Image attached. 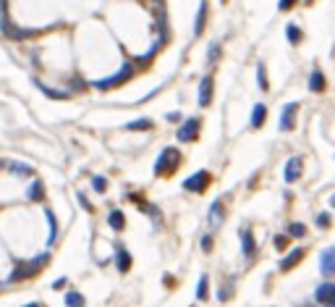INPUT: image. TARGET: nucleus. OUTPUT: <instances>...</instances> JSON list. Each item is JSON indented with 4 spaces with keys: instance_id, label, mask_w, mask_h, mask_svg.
<instances>
[{
    "instance_id": "f257e3e1",
    "label": "nucleus",
    "mask_w": 335,
    "mask_h": 307,
    "mask_svg": "<svg viewBox=\"0 0 335 307\" xmlns=\"http://www.w3.org/2000/svg\"><path fill=\"white\" fill-rule=\"evenodd\" d=\"M134 71H136V69L131 66V61H126L123 66H120V71H118V74H113V77H108V79H100V81H95V89H102V92H105V89L120 87L123 81H128V79L134 77Z\"/></svg>"
},
{
    "instance_id": "f03ea898",
    "label": "nucleus",
    "mask_w": 335,
    "mask_h": 307,
    "mask_svg": "<svg viewBox=\"0 0 335 307\" xmlns=\"http://www.w3.org/2000/svg\"><path fill=\"white\" fill-rule=\"evenodd\" d=\"M178 163H181L178 150H175V147H165V150L160 153V157H157V163H155V173L157 176H165V171L170 173Z\"/></svg>"
},
{
    "instance_id": "7ed1b4c3",
    "label": "nucleus",
    "mask_w": 335,
    "mask_h": 307,
    "mask_svg": "<svg viewBox=\"0 0 335 307\" xmlns=\"http://www.w3.org/2000/svg\"><path fill=\"white\" fill-rule=\"evenodd\" d=\"M199 126H202V121H199V118H189V121H183V124L178 126V132H175L178 142H191V139H197Z\"/></svg>"
},
{
    "instance_id": "20e7f679",
    "label": "nucleus",
    "mask_w": 335,
    "mask_h": 307,
    "mask_svg": "<svg viewBox=\"0 0 335 307\" xmlns=\"http://www.w3.org/2000/svg\"><path fill=\"white\" fill-rule=\"evenodd\" d=\"M207 181H210V173L207 171H197L194 176H189V179L183 181V189L186 192H204Z\"/></svg>"
},
{
    "instance_id": "39448f33",
    "label": "nucleus",
    "mask_w": 335,
    "mask_h": 307,
    "mask_svg": "<svg viewBox=\"0 0 335 307\" xmlns=\"http://www.w3.org/2000/svg\"><path fill=\"white\" fill-rule=\"evenodd\" d=\"M223 221H225V210H223V200L218 197L210 205V229H218Z\"/></svg>"
},
{
    "instance_id": "423d86ee",
    "label": "nucleus",
    "mask_w": 335,
    "mask_h": 307,
    "mask_svg": "<svg viewBox=\"0 0 335 307\" xmlns=\"http://www.w3.org/2000/svg\"><path fill=\"white\" fill-rule=\"evenodd\" d=\"M241 249H244V257L251 260L257 252V244H254V236H251L249 229H241Z\"/></svg>"
},
{
    "instance_id": "0eeeda50",
    "label": "nucleus",
    "mask_w": 335,
    "mask_h": 307,
    "mask_svg": "<svg viewBox=\"0 0 335 307\" xmlns=\"http://www.w3.org/2000/svg\"><path fill=\"white\" fill-rule=\"evenodd\" d=\"M296 102H288V105L283 108V118H280V129L283 132H291L293 129V124H296Z\"/></svg>"
},
{
    "instance_id": "6e6552de",
    "label": "nucleus",
    "mask_w": 335,
    "mask_h": 307,
    "mask_svg": "<svg viewBox=\"0 0 335 307\" xmlns=\"http://www.w3.org/2000/svg\"><path fill=\"white\" fill-rule=\"evenodd\" d=\"M210 102H212V77H204L199 81V105L207 108Z\"/></svg>"
},
{
    "instance_id": "1a4fd4ad",
    "label": "nucleus",
    "mask_w": 335,
    "mask_h": 307,
    "mask_svg": "<svg viewBox=\"0 0 335 307\" xmlns=\"http://www.w3.org/2000/svg\"><path fill=\"white\" fill-rule=\"evenodd\" d=\"M314 300L330 307V305H333V300H335V286H333L330 281H328V284H322L320 289H317V294H314Z\"/></svg>"
},
{
    "instance_id": "9d476101",
    "label": "nucleus",
    "mask_w": 335,
    "mask_h": 307,
    "mask_svg": "<svg viewBox=\"0 0 335 307\" xmlns=\"http://www.w3.org/2000/svg\"><path fill=\"white\" fill-rule=\"evenodd\" d=\"M322 273L328 276V278L335 273V249H333V247H328V249L322 252Z\"/></svg>"
},
{
    "instance_id": "9b49d317",
    "label": "nucleus",
    "mask_w": 335,
    "mask_h": 307,
    "mask_svg": "<svg viewBox=\"0 0 335 307\" xmlns=\"http://www.w3.org/2000/svg\"><path fill=\"white\" fill-rule=\"evenodd\" d=\"M301 176V157H291L285 163V181H296Z\"/></svg>"
},
{
    "instance_id": "f8f14e48",
    "label": "nucleus",
    "mask_w": 335,
    "mask_h": 307,
    "mask_svg": "<svg viewBox=\"0 0 335 307\" xmlns=\"http://www.w3.org/2000/svg\"><path fill=\"white\" fill-rule=\"evenodd\" d=\"M265 118H267V108L262 105V102H257L254 110H251V129H262Z\"/></svg>"
},
{
    "instance_id": "ddd939ff",
    "label": "nucleus",
    "mask_w": 335,
    "mask_h": 307,
    "mask_svg": "<svg viewBox=\"0 0 335 307\" xmlns=\"http://www.w3.org/2000/svg\"><path fill=\"white\" fill-rule=\"evenodd\" d=\"M301 257H304V249H301V247H296L293 252H288V255L280 260V268H283V271H288V268H291V265H296Z\"/></svg>"
},
{
    "instance_id": "4468645a",
    "label": "nucleus",
    "mask_w": 335,
    "mask_h": 307,
    "mask_svg": "<svg viewBox=\"0 0 335 307\" xmlns=\"http://www.w3.org/2000/svg\"><path fill=\"white\" fill-rule=\"evenodd\" d=\"M309 89H312V92H325V74H322L320 69L312 71V77H309Z\"/></svg>"
},
{
    "instance_id": "2eb2a0df",
    "label": "nucleus",
    "mask_w": 335,
    "mask_h": 307,
    "mask_svg": "<svg viewBox=\"0 0 335 307\" xmlns=\"http://www.w3.org/2000/svg\"><path fill=\"white\" fill-rule=\"evenodd\" d=\"M108 223H110V229L120 231V229L126 226V218H123V213H120V210H113V213L108 216Z\"/></svg>"
},
{
    "instance_id": "dca6fc26",
    "label": "nucleus",
    "mask_w": 335,
    "mask_h": 307,
    "mask_svg": "<svg viewBox=\"0 0 335 307\" xmlns=\"http://www.w3.org/2000/svg\"><path fill=\"white\" fill-rule=\"evenodd\" d=\"M115 257H118V260H115V263H118V271H120V273H126L128 268H131V255H128L126 249H118V255H115Z\"/></svg>"
},
{
    "instance_id": "f3484780",
    "label": "nucleus",
    "mask_w": 335,
    "mask_h": 307,
    "mask_svg": "<svg viewBox=\"0 0 335 307\" xmlns=\"http://www.w3.org/2000/svg\"><path fill=\"white\" fill-rule=\"evenodd\" d=\"M8 168H11L16 176H32L34 173V168H32V165H26V163H8Z\"/></svg>"
},
{
    "instance_id": "a211bd4d",
    "label": "nucleus",
    "mask_w": 335,
    "mask_h": 307,
    "mask_svg": "<svg viewBox=\"0 0 335 307\" xmlns=\"http://www.w3.org/2000/svg\"><path fill=\"white\" fill-rule=\"evenodd\" d=\"M37 87L42 89V95H48V97H53V100H68V92H58V89H53V87L40 84V81H37Z\"/></svg>"
},
{
    "instance_id": "6ab92c4d",
    "label": "nucleus",
    "mask_w": 335,
    "mask_h": 307,
    "mask_svg": "<svg viewBox=\"0 0 335 307\" xmlns=\"http://www.w3.org/2000/svg\"><path fill=\"white\" fill-rule=\"evenodd\" d=\"M139 129H152V121L150 118H136L131 124H126V132H139Z\"/></svg>"
},
{
    "instance_id": "aec40b11",
    "label": "nucleus",
    "mask_w": 335,
    "mask_h": 307,
    "mask_svg": "<svg viewBox=\"0 0 335 307\" xmlns=\"http://www.w3.org/2000/svg\"><path fill=\"white\" fill-rule=\"evenodd\" d=\"M45 216H48V226H50V236H48V241L53 244V241L58 239V221H55L53 210H48V213H45Z\"/></svg>"
},
{
    "instance_id": "412c9836",
    "label": "nucleus",
    "mask_w": 335,
    "mask_h": 307,
    "mask_svg": "<svg viewBox=\"0 0 335 307\" xmlns=\"http://www.w3.org/2000/svg\"><path fill=\"white\" fill-rule=\"evenodd\" d=\"M204 16H207V3H199V11H197V26H194V34H202V29H204Z\"/></svg>"
},
{
    "instance_id": "4be33fe9",
    "label": "nucleus",
    "mask_w": 335,
    "mask_h": 307,
    "mask_svg": "<svg viewBox=\"0 0 335 307\" xmlns=\"http://www.w3.org/2000/svg\"><path fill=\"white\" fill-rule=\"evenodd\" d=\"M42 194H45L42 181H34L32 187H29V200H32V202H40V200H42Z\"/></svg>"
},
{
    "instance_id": "5701e85b",
    "label": "nucleus",
    "mask_w": 335,
    "mask_h": 307,
    "mask_svg": "<svg viewBox=\"0 0 335 307\" xmlns=\"http://www.w3.org/2000/svg\"><path fill=\"white\" fill-rule=\"evenodd\" d=\"M66 307H84V297L79 292H68L66 294Z\"/></svg>"
},
{
    "instance_id": "b1692460",
    "label": "nucleus",
    "mask_w": 335,
    "mask_h": 307,
    "mask_svg": "<svg viewBox=\"0 0 335 307\" xmlns=\"http://www.w3.org/2000/svg\"><path fill=\"white\" fill-rule=\"evenodd\" d=\"M285 37H288V40H291V42H299V40H301V29H299V26H296V24H288V29H285Z\"/></svg>"
},
{
    "instance_id": "393cba45",
    "label": "nucleus",
    "mask_w": 335,
    "mask_h": 307,
    "mask_svg": "<svg viewBox=\"0 0 335 307\" xmlns=\"http://www.w3.org/2000/svg\"><path fill=\"white\" fill-rule=\"evenodd\" d=\"M197 300H207V276L199 278V286H197Z\"/></svg>"
},
{
    "instance_id": "a878e982",
    "label": "nucleus",
    "mask_w": 335,
    "mask_h": 307,
    "mask_svg": "<svg viewBox=\"0 0 335 307\" xmlns=\"http://www.w3.org/2000/svg\"><path fill=\"white\" fill-rule=\"evenodd\" d=\"M257 81H259V87H262V89H267V71H265L262 63L257 66Z\"/></svg>"
},
{
    "instance_id": "bb28decb",
    "label": "nucleus",
    "mask_w": 335,
    "mask_h": 307,
    "mask_svg": "<svg viewBox=\"0 0 335 307\" xmlns=\"http://www.w3.org/2000/svg\"><path fill=\"white\" fill-rule=\"evenodd\" d=\"M92 189H95V192H105L108 189V181L102 179V176H95V179H92Z\"/></svg>"
},
{
    "instance_id": "cd10ccee",
    "label": "nucleus",
    "mask_w": 335,
    "mask_h": 307,
    "mask_svg": "<svg viewBox=\"0 0 335 307\" xmlns=\"http://www.w3.org/2000/svg\"><path fill=\"white\" fill-rule=\"evenodd\" d=\"M304 234H306L304 223H291V236H304Z\"/></svg>"
},
{
    "instance_id": "c85d7f7f",
    "label": "nucleus",
    "mask_w": 335,
    "mask_h": 307,
    "mask_svg": "<svg viewBox=\"0 0 335 307\" xmlns=\"http://www.w3.org/2000/svg\"><path fill=\"white\" fill-rule=\"evenodd\" d=\"M207 58H210V63H215L220 58V45H212V50L207 53Z\"/></svg>"
},
{
    "instance_id": "c756f323",
    "label": "nucleus",
    "mask_w": 335,
    "mask_h": 307,
    "mask_svg": "<svg viewBox=\"0 0 335 307\" xmlns=\"http://www.w3.org/2000/svg\"><path fill=\"white\" fill-rule=\"evenodd\" d=\"M317 223L322 229H328L330 226V213H320V218H317Z\"/></svg>"
},
{
    "instance_id": "7c9ffc66",
    "label": "nucleus",
    "mask_w": 335,
    "mask_h": 307,
    "mask_svg": "<svg viewBox=\"0 0 335 307\" xmlns=\"http://www.w3.org/2000/svg\"><path fill=\"white\" fill-rule=\"evenodd\" d=\"M202 249H204V252H210V249H212V236L210 234L202 236Z\"/></svg>"
},
{
    "instance_id": "2f4dec72",
    "label": "nucleus",
    "mask_w": 335,
    "mask_h": 307,
    "mask_svg": "<svg viewBox=\"0 0 335 307\" xmlns=\"http://www.w3.org/2000/svg\"><path fill=\"white\" fill-rule=\"evenodd\" d=\"M79 202L84 205V210H92V202H89L87 197H84V192H79Z\"/></svg>"
},
{
    "instance_id": "473e14b6",
    "label": "nucleus",
    "mask_w": 335,
    "mask_h": 307,
    "mask_svg": "<svg viewBox=\"0 0 335 307\" xmlns=\"http://www.w3.org/2000/svg\"><path fill=\"white\" fill-rule=\"evenodd\" d=\"M278 5H280V11H291V8H293L291 0H283V3H278Z\"/></svg>"
},
{
    "instance_id": "72a5a7b5",
    "label": "nucleus",
    "mask_w": 335,
    "mask_h": 307,
    "mask_svg": "<svg viewBox=\"0 0 335 307\" xmlns=\"http://www.w3.org/2000/svg\"><path fill=\"white\" fill-rule=\"evenodd\" d=\"M24 307H42L40 302H32V305H24Z\"/></svg>"
},
{
    "instance_id": "f704fd0d",
    "label": "nucleus",
    "mask_w": 335,
    "mask_h": 307,
    "mask_svg": "<svg viewBox=\"0 0 335 307\" xmlns=\"http://www.w3.org/2000/svg\"><path fill=\"white\" fill-rule=\"evenodd\" d=\"M0 168H3V160H0Z\"/></svg>"
}]
</instances>
